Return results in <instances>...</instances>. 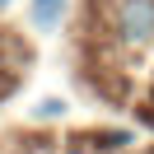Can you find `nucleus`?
<instances>
[{
  "instance_id": "2",
  "label": "nucleus",
  "mask_w": 154,
  "mask_h": 154,
  "mask_svg": "<svg viewBox=\"0 0 154 154\" xmlns=\"http://www.w3.org/2000/svg\"><path fill=\"white\" fill-rule=\"evenodd\" d=\"M61 10H66V0H33V19H38L42 28H51V23L61 19Z\"/></svg>"
},
{
  "instance_id": "1",
  "label": "nucleus",
  "mask_w": 154,
  "mask_h": 154,
  "mask_svg": "<svg viewBox=\"0 0 154 154\" xmlns=\"http://www.w3.org/2000/svg\"><path fill=\"white\" fill-rule=\"evenodd\" d=\"M117 33L126 42H149L154 38V0H122L117 5Z\"/></svg>"
}]
</instances>
